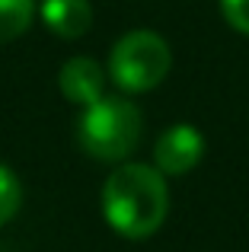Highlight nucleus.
Segmentation results:
<instances>
[{"label":"nucleus","mask_w":249,"mask_h":252,"mask_svg":"<svg viewBox=\"0 0 249 252\" xmlns=\"http://www.w3.org/2000/svg\"><path fill=\"white\" fill-rule=\"evenodd\" d=\"M169 191L156 166L124 163L102 185V214L115 233L128 240H144L156 233L166 220Z\"/></svg>","instance_id":"1"},{"label":"nucleus","mask_w":249,"mask_h":252,"mask_svg":"<svg viewBox=\"0 0 249 252\" xmlns=\"http://www.w3.org/2000/svg\"><path fill=\"white\" fill-rule=\"evenodd\" d=\"M137 141H141V112L128 99L102 96L87 105L77 122V144L93 160L119 163L134 154Z\"/></svg>","instance_id":"2"},{"label":"nucleus","mask_w":249,"mask_h":252,"mask_svg":"<svg viewBox=\"0 0 249 252\" xmlns=\"http://www.w3.org/2000/svg\"><path fill=\"white\" fill-rule=\"evenodd\" d=\"M173 67V51L166 38L150 29H134L115 42L109 55V74L124 93H147L166 80Z\"/></svg>","instance_id":"3"},{"label":"nucleus","mask_w":249,"mask_h":252,"mask_svg":"<svg viewBox=\"0 0 249 252\" xmlns=\"http://www.w3.org/2000/svg\"><path fill=\"white\" fill-rule=\"evenodd\" d=\"M205 157V137L195 125H173L154 144V163L163 176H186Z\"/></svg>","instance_id":"4"},{"label":"nucleus","mask_w":249,"mask_h":252,"mask_svg":"<svg viewBox=\"0 0 249 252\" xmlns=\"http://www.w3.org/2000/svg\"><path fill=\"white\" fill-rule=\"evenodd\" d=\"M102 83H106V74H102L99 61H93V58H70V61H64L61 74H58V86H61L64 99L74 105H93L96 99H102Z\"/></svg>","instance_id":"5"},{"label":"nucleus","mask_w":249,"mask_h":252,"mask_svg":"<svg viewBox=\"0 0 249 252\" xmlns=\"http://www.w3.org/2000/svg\"><path fill=\"white\" fill-rule=\"evenodd\" d=\"M45 26L58 38H80L93 26V6L90 0H42L38 3Z\"/></svg>","instance_id":"6"},{"label":"nucleus","mask_w":249,"mask_h":252,"mask_svg":"<svg viewBox=\"0 0 249 252\" xmlns=\"http://www.w3.org/2000/svg\"><path fill=\"white\" fill-rule=\"evenodd\" d=\"M35 0H0V45L19 38L35 19Z\"/></svg>","instance_id":"7"},{"label":"nucleus","mask_w":249,"mask_h":252,"mask_svg":"<svg viewBox=\"0 0 249 252\" xmlns=\"http://www.w3.org/2000/svg\"><path fill=\"white\" fill-rule=\"evenodd\" d=\"M19 204H23V185H19L16 172L0 163V227L16 217Z\"/></svg>","instance_id":"8"},{"label":"nucleus","mask_w":249,"mask_h":252,"mask_svg":"<svg viewBox=\"0 0 249 252\" xmlns=\"http://www.w3.org/2000/svg\"><path fill=\"white\" fill-rule=\"evenodd\" d=\"M220 13L240 35H249V0H220Z\"/></svg>","instance_id":"9"}]
</instances>
